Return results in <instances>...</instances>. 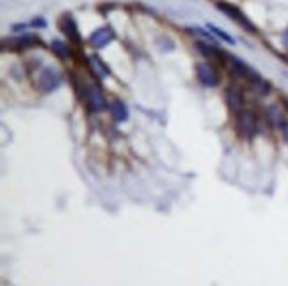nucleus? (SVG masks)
<instances>
[{
    "label": "nucleus",
    "mask_w": 288,
    "mask_h": 286,
    "mask_svg": "<svg viewBox=\"0 0 288 286\" xmlns=\"http://www.w3.org/2000/svg\"><path fill=\"white\" fill-rule=\"evenodd\" d=\"M62 79H60V73L56 68H43L39 71V77H37V89L41 92H52L56 91L60 86Z\"/></svg>",
    "instance_id": "20e7f679"
},
{
    "label": "nucleus",
    "mask_w": 288,
    "mask_h": 286,
    "mask_svg": "<svg viewBox=\"0 0 288 286\" xmlns=\"http://www.w3.org/2000/svg\"><path fill=\"white\" fill-rule=\"evenodd\" d=\"M86 62H87L89 69H91V73H93L96 79L103 80V79H107L109 75H111V68H109V66L103 62V59L100 56H89L87 59H86Z\"/></svg>",
    "instance_id": "1a4fd4ad"
},
{
    "label": "nucleus",
    "mask_w": 288,
    "mask_h": 286,
    "mask_svg": "<svg viewBox=\"0 0 288 286\" xmlns=\"http://www.w3.org/2000/svg\"><path fill=\"white\" fill-rule=\"evenodd\" d=\"M59 29H60V32L64 34L75 46H82V37H80L79 25H77V22H75V18L70 13H64L62 16H60Z\"/></svg>",
    "instance_id": "423d86ee"
},
{
    "label": "nucleus",
    "mask_w": 288,
    "mask_h": 286,
    "mask_svg": "<svg viewBox=\"0 0 288 286\" xmlns=\"http://www.w3.org/2000/svg\"><path fill=\"white\" fill-rule=\"evenodd\" d=\"M50 48H52V52L56 54L59 59H62V60H66V59H71L73 57V52L70 50V46L66 45V43H62L60 39H54L52 41V45H50Z\"/></svg>",
    "instance_id": "4468645a"
},
{
    "label": "nucleus",
    "mask_w": 288,
    "mask_h": 286,
    "mask_svg": "<svg viewBox=\"0 0 288 286\" xmlns=\"http://www.w3.org/2000/svg\"><path fill=\"white\" fill-rule=\"evenodd\" d=\"M265 117H267V121H269V125L272 126V128L281 130L285 126V123H287L283 112L279 111V107H276V105L267 107V111H265Z\"/></svg>",
    "instance_id": "9b49d317"
},
{
    "label": "nucleus",
    "mask_w": 288,
    "mask_h": 286,
    "mask_svg": "<svg viewBox=\"0 0 288 286\" xmlns=\"http://www.w3.org/2000/svg\"><path fill=\"white\" fill-rule=\"evenodd\" d=\"M206 29H208L210 32L214 34V36L217 37V39H221V41L228 43V45H235V39H233V37L230 36V34L224 32L223 29H219L217 25H214V23H208V25H206Z\"/></svg>",
    "instance_id": "dca6fc26"
},
{
    "label": "nucleus",
    "mask_w": 288,
    "mask_h": 286,
    "mask_svg": "<svg viewBox=\"0 0 288 286\" xmlns=\"http://www.w3.org/2000/svg\"><path fill=\"white\" fill-rule=\"evenodd\" d=\"M196 50L200 52L203 57H206V59H217L219 62H223V50H219L215 45H208V43L198 41L196 43Z\"/></svg>",
    "instance_id": "ddd939ff"
},
{
    "label": "nucleus",
    "mask_w": 288,
    "mask_h": 286,
    "mask_svg": "<svg viewBox=\"0 0 288 286\" xmlns=\"http://www.w3.org/2000/svg\"><path fill=\"white\" fill-rule=\"evenodd\" d=\"M5 45H9L11 50H25V48H30V46H37L41 45V39L34 34H25L22 37H14L9 41H4Z\"/></svg>",
    "instance_id": "9d476101"
},
{
    "label": "nucleus",
    "mask_w": 288,
    "mask_h": 286,
    "mask_svg": "<svg viewBox=\"0 0 288 286\" xmlns=\"http://www.w3.org/2000/svg\"><path fill=\"white\" fill-rule=\"evenodd\" d=\"M109 112H111L112 119L117 121V123H123V121L128 119V109L121 100H111L109 102Z\"/></svg>",
    "instance_id": "f8f14e48"
},
{
    "label": "nucleus",
    "mask_w": 288,
    "mask_h": 286,
    "mask_svg": "<svg viewBox=\"0 0 288 286\" xmlns=\"http://www.w3.org/2000/svg\"><path fill=\"white\" fill-rule=\"evenodd\" d=\"M157 45H158V48H160L162 52L174 50V45H173V41H171V39H168V37H158V39H157Z\"/></svg>",
    "instance_id": "f3484780"
},
{
    "label": "nucleus",
    "mask_w": 288,
    "mask_h": 286,
    "mask_svg": "<svg viewBox=\"0 0 288 286\" xmlns=\"http://www.w3.org/2000/svg\"><path fill=\"white\" fill-rule=\"evenodd\" d=\"M285 105H287V107H288V100H285Z\"/></svg>",
    "instance_id": "4be33fe9"
},
{
    "label": "nucleus",
    "mask_w": 288,
    "mask_h": 286,
    "mask_svg": "<svg viewBox=\"0 0 288 286\" xmlns=\"http://www.w3.org/2000/svg\"><path fill=\"white\" fill-rule=\"evenodd\" d=\"M281 134H283V139L288 143V121L285 123V126L281 128Z\"/></svg>",
    "instance_id": "6ab92c4d"
},
{
    "label": "nucleus",
    "mask_w": 288,
    "mask_h": 286,
    "mask_svg": "<svg viewBox=\"0 0 288 286\" xmlns=\"http://www.w3.org/2000/svg\"><path fill=\"white\" fill-rule=\"evenodd\" d=\"M224 98H226V103L231 109L233 112H240L242 107H244V92L238 86H228L224 89Z\"/></svg>",
    "instance_id": "0eeeda50"
},
{
    "label": "nucleus",
    "mask_w": 288,
    "mask_h": 286,
    "mask_svg": "<svg viewBox=\"0 0 288 286\" xmlns=\"http://www.w3.org/2000/svg\"><path fill=\"white\" fill-rule=\"evenodd\" d=\"M73 82H75V86H77L75 89H77V94H79V98L93 112H100V111H103L105 107H109L107 100H105V96H103L102 89L98 87L96 84L82 82V80H80V82H77V79H75V77H73Z\"/></svg>",
    "instance_id": "f257e3e1"
},
{
    "label": "nucleus",
    "mask_w": 288,
    "mask_h": 286,
    "mask_svg": "<svg viewBox=\"0 0 288 286\" xmlns=\"http://www.w3.org/2000/svg\"><path fill=\"white\" fill-rule=\"evenodd\" d=\"M32 25H34V27H45V25H47V22H45L43 18H36L32 22Z\"/></svg>",
    "instance_id": "a211bd4d"
},
{
    "label": "nucleus",
    "mask_w": 288,
    "mask_h": 286,
    "mask_svg": "<svg viewBox=\"0 0 288 286\" xmlns=\"http://www.w3.org/2000/svg\"><path fill=\"white\" fill-rule=\"evenodd\" d=\"M283 45H285V48L288 50V30H285L283 32Z\"/></svg>",
    "instance_id": "412c9836"
},
{
    "label": "nucleus",
    "mask_w": 288,
    "mask_h": 286,
    "mask_svg": "<svg viewBox=\"0 0 288 286\" xmlns=\"http://www.w3.org/2000/svg\"><path fill=\"white\" fill-rule=\"evenodd\" d=\"M237 132L240 137L253 139L258 132V121L256 115L251 111H240L237 112Z\"/></svg>",
    "instance_id": "7ed1b4c3"
},
{
    "label": "nucleus",
    "mask_w": 288,
    "mask_h": 286,
    "mask_svg": "<svg viewBox=\"0 0 288 286\" xmlns=\"http://www.w3.org/2000/svg\"><path fill=\"white\" fill-rule=\"evenodd\" d=\"M187 32H191V34H194V36H200L201 39H204L206 43H210V45H215V37H214V34L210 32L208 29L204 30V29H201V27H187Z\"/></svg>",
    "instance_id": "2eb2a0df"
},
{
    "label": "nucleus",
    "mask_w": 288,
    "mask_h": 286,
    "mask_svg": "<svg viewBox=\"0 0 288 286\" xmlns=\"http://www.w3.org/2000/svg\"><path fill=\"white\" fill-rule=\"evenodd\" d=\"M196 77H198L200 84L204 86V87H217L219 82H221L217 69L210 64V62H200V64H196Z\"/></svg>",
    "instance_id": "39448f33"
},
{
    "label": "nucleus",
    "mask_w": 288,
    "mask_h": 286,
    "mask_svg": "<svg viewBox=\"0 0 288 286\" xmlns=\"http://www.w3.org/2000/svg\"><path fill=\"white\" fill-rule=\"evenodd\" d=\"M22 29H27V23H18V25H13V30H22Z\"/></svg>",
    "instance_id": "aec40b11"
},
{
    "label": "nucleus",
    "mask_w": 288,
    "mask_h": 286,
    "mask_svg": "<svg viewBox=\"0 0 288 286\" xmlns=\"http://www.w3.org/2000/svg\"><path fill=\"white\" fill-rule=\"evenodd\" d=\"M217 9L223 11V13L226 14L230 20H233L235 23H238V25H240V27L244 29L246 32H249V34H256V32H258V29H256L255 23L247 18L246 14L238 9L237 5L230 4V2H217Z\"/></svg>",
    "instance_id": "f03ea898"
},
{
    "label": "nucleus",
    "mask_w": 288,
    "mask_h": 286,
    "mask_svg": "<svg viewBox=\"0 0 288 286\" xmlns=\"http://www.w3.org/2000/svg\"><path fill=\"white\" fill-rule=\"evenodd\" d=\"M116 37L112 27H102L94 30L91 36H89V45L93 46V48H103V46H107L109 43L112 41Z\"/></svg>",
    "instance_id": "6e6552de"
}]
</instances>
